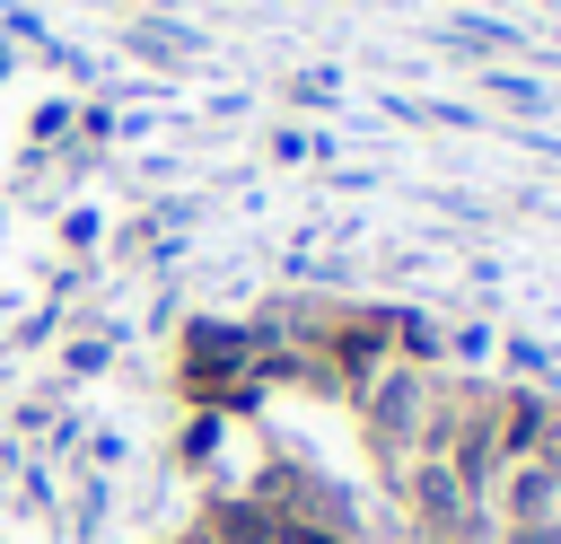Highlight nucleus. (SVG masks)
Wrapping results in <instances>:
<instances>
[{
    "label": "nucleus",
    "instance_id": "nucleus-2",
    "mask_svg": "<svg viewBox=\"0 0 561 544\" xmlns=\"http://www.w3.org/2000/svg\"><path fill=\"white\" fill-rule=\"evenodd\" d=\"M421 412H430V386H421V369H386L377 386H368V439L377 447H421Z\"/></svg>",
    "mask_w": 561,
    "mask_h": 544
},
{
    "label": "nucleus",
    "instance_id": "nucleus-3",
    "mask_svg": "<svg viewBox=\"0 0 561 544\" xmlns=\"http://www.w3.org/2000/svg\"><path fill=\"white\" fill-rule=\"evenodd\" d=\"M491 509H500V526H552V518H561V465H543V456L500 465Z\"/></svg>",
    "mask_w": 561,
    "mask_h": 544
},
{
    "label": "nucleus",
    "instance_id": "nucleus-4",
    "mask_svg": "<svg viewBox=\"0 0 561 544\" xmlns=\"http://www.w3.org/2000/svg\"><path fill=\"white\" fill-rule=\"evenodd\" d=\"M491 430H500V465L535 456L543 430H552V395H535V386H500V395H491Z\"/></svg>",
    "mask_w": 561,
    "mask_h": 544
},
{
    "label": "nucleus",
    "instance_id": "nucleus-5",
    "mask_svg": "<svg viewBox=\"0 0 561 544\" xmlns=\"http://www.w3.org/2000/svg\"><path fill=\"white\" fill-rule=\"evenodd\" d=\"M500 544H561V518L552 526H500Z\"/></svg>",
    "mask_w": 561,
    "mask_h": 544
},
{
    "label": "nucleus",
    "instance_id": "nucleus-1",
    "mask_svg": "<svg viewBox=\"0 0 561 544\" xmlns=\"http://www.w3.org/2000/svg\"><path fill=\"white\" fill-rule=\"evenodd\" d=\"M403 518L421 526V544H473L482 500L447 474V456H412V465H403Z\"/></svg>",
    "mask_w": 561,
    "mask_h": 544
}]
</instances>
